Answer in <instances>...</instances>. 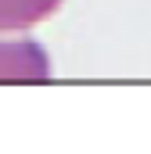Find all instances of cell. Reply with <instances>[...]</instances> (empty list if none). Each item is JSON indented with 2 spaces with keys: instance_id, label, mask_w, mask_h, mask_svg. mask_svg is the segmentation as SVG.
<instances>
[{
  "instance_id": "6da1fadb",
  "label": "cell",
  "mask_w": 151,
  "mask_h": 154,
  "mask_svg": "<svg viewBox=\"0 0 151 154\" xmlns=\"http://www.w3.org/2000/svg\"><path fill=\"white\" fill-rule=\"evenodd\" d=\"M50 79V54L25 32H0V82H43Z\"/></svg>"
},
{
  "instance_id": "7a4b0ae2",
  "label": "cell",
  "mask_w": 151,
  "mask_h": 154,
  "mask_svg": "<svg viewBox=\"0 0 151 154\" xmlns=\"http://www.w3.org/2000/svg\"><path fill=\"white\" fill-rule=\"evenodd\" d=\"M61 4L65 0H0V32H25L58 14Z\"/></svg>"
}]
</instances>
